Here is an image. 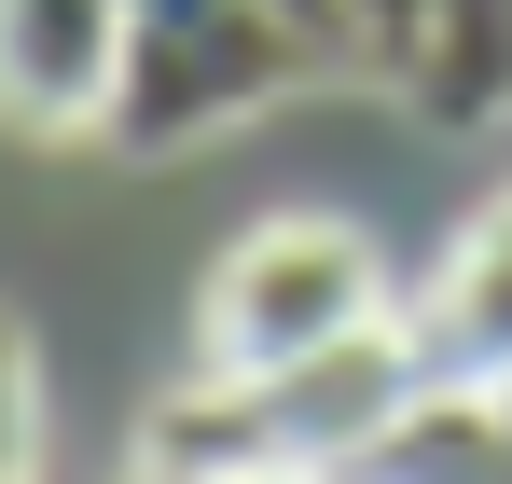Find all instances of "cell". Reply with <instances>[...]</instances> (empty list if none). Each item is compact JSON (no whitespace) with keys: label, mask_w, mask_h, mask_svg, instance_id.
Masks as SVG:
<instances>
[{"label":"cell","mask_w":512,"mask_h":484,"mask_svg":"<svg viewBox=\"0 0 512 484\" xmlns=\"http://www.w3.org/2000/svg\"><path fill=\"white\" fill-rule=\"evenodd\" d=\"M319 56L277 28V0H125V97L111 139L125 153H180L222 139L236 111H263L277 83H305Z\"/></svg>","instance_id":"cell-1"},{"label":"cell","mask_w":512,"mask_h":484,"mask_svg":"<svg viewBox=\"0 0 512 484\" xmlns=\"http://www.w3.org/2000/svg\"><path fill=\"white\" fill-rule=\"evenodd\" d=\"M374 319H388L374 236L291 208V222L222 249V277H208V374H291V360H319V346H346Z\"/></svg>","instance_id":"cell-2"},{"label":"cell","mask_w":512,"mask_h":484,"mask_svg":"<svg viewBox=\"0 0 512 484\" xmlns=\"http://www.w3.org/2000/svg\"><path fill=\"white\" fill-rule=\"evenodd\" d=\"M111 97H125V0H0L14 139H111Z\"/></svg>","instance_id":"cell-3"},{"label":"cell","mask_w":512,"mask_h":484,"mask_svg":"<svg viewBox=\"0 0 512 484\" xmlns=\"http://www.w3.org/2000/svg\"><path fill=\"white\" fill-rule=\"evenodd\" d=\"M402 332H416L429 388H512V194L443 249V277L416 291Z\"/></svg>","instance_id":"cell-4"},{"label":"cell","mask_w":512,"mask_h":484,"mask_svg":"<svg viewBox=\"0 0 512 484\" xmlns=\"http://www.w3.org/2000/svg\"><path fill=\"white\" fill-rule=\"evenodd\" d=\"M346 484H512V402L499 388H416L402 429H388Z\"/></svg>","instance_id":"cell-5"},{"label":"cell","mask_w":512,"mask_h":484,"mask_svg":"<svg viewBox=\"0 0 512 484\" xmlns=\"http://www.w3.org/2000/svg\"><path fill=\"white\" fill-rule=\"evenodd\" d=\"M416 111L429 125H499L512 111V0H429Z\"/></svg>","instance_id":"cell-6"},{"label":"cell","mask_w":512,"mask_h":484,"mask_svg":"<svg viewBox=\"0 0 512 484\" xmlns=\"http://www.w3.org/2000/svg\"><path fill=\"white\" fill-rule=\"evenodd\" d=\"M0 484H42V346L0 305Z\"/></svg>","instance_id":"cell-7"},{"label":"cell","mask_w":512,"mask_h":484,"mask_svg":"<svg viewBox=\"0 0 512 484\" xmlns=\"http://www.w3.org/2000/svg\"><path fill=\"white\" fill-rule=\"evenodd\" d=\"M360 14V70L374 83H416V56H429V0H346Z\"/></svg>","instance_id":"cell-8"},{"label":"cell","mask_w":512,"mask_h":484,"mask_svg":"<svg viewBox=\"0 0 512 484\" xmlns=\"http://www.w3.org/2000/svg\"><path fill=\"white\" fill-rule=\"evenodd\" d=\"M139 484H333L305 457H139Z\"/></svg>","instance_id":"cell-9"},{"label":"cell","mask_w":512,"mask_h":484,"mask_svg":"<svg viewBox=\"0 0 512 484\" xmlns=\"http://www.w3.org/2000/svg\"><path fill=\"white\" fill-rule=\"evenodd\" d=\"M277 28H291L319 70H360V14H346V0H277Z\"/></svg>","instance_id":"cell-10"},{"label":"cell","mask_w":512,"mask_h":484,"mask_svg":"<svg viewBox=\"0 0 512 484\" xmlns=\"http://www.w3.org/2000/svg\"><path fill=\"white\" fill-rule=\"evenodd\" d=\"M499 402H512V388H499Z\"/></svg>","instance_id":"cell-11"}]
</instances>
